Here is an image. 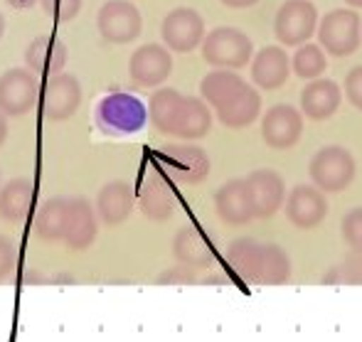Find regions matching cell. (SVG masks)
I'll use <instances>...</instances> for the list:
<instances>
[{
	"instance_id": "d4e9b609",
	"label": "cell",
	"mask_w": 362,
	"mask_h": 342,
	"mask_svg": "<svg viewBox=\"0 0 362 342\" xmlns=\"http://www.w3.org/2000/svg\"><path fill=\"white\" fill-rule=\"evenodd\" d=\"M139 207L153 222H165L175 212V195L160 175H148L139 190Z\"/></svg>"
},
{
	"instance_id": "f35d334b",
	"label": "cell",
	"mask_w": 362,
	"mask_h": 342,
	"mask_svg": "<svg viewBox=\"0 0 362 342\" xmlns=\"http://www.w3.org/2000/svg\"><path fill=\"white\" fill-rule=\"evenodd\" d=\"M348 5H353V8H362V0H345Z\"/></svg>"
},
{
	"instance_id": "8992f818",
	"label": "cell",
	"mask_w": 362,
	"mask_h": 342,
	"mask_svg": "<svg viewBox=\"0 0 362 342\" xmlns=\"http://www.w3.org/2000/svg\"><path fill=\"white\" fill-rule=\"evenodd\" d=\"M318 42L325 54L333 57H350L358 52L362 42V20L355 10H330L323 20H318Z\"/></svg>"
},
{
	"instance_id": "1f68e13d",
	"label": "cell",
	"mask_w": 362,
	"mask_h": 342,
	"mask_svg": "<svg viewBox=\"0 0 362 342\" xmlns=\"http://www.w3.org/2000/svg\"><path fill=\"white\" fill-rule=\"evenodd\" d=\"M197 276H195V269L185 266V264H177V266L168 269V271H163L158 276V283L163 285H190L195 283Z\"/></svg>"
},
{
	"instance_id": "d590c367",
	"label": "cell",
	"mask_w": 362,
	"mask_h": 342,
	"mask_svg": "<svg viewBox=\"0 0 362 342\" xmlns=\"http://www.w3.org/2000/svg\"><path fill=\"white\" fill-rule=\"evenodd\" d=\"M5 138H8V121H5V114L0 111V146L5 143Z\"/></svg>"
},
{
	"instance_id": "603a6c76",
	"label": "cell",
	"mask_w": 362,
	"mask_h": 342,
	"mask_svg": "<svg viewBox=\"0 0 362 342\" xmlns=\"http://www.w3.org/2000/svg\"><path fill=\"white\" fill-rule=\"evenodd\" d=\"M134 205H136L134 187L124 180H111L99 190V197H96V214H99L106 224H121L131 217Z\"/></svg>"
},
{
	"instance_id": "44dd1931",
	"label": "cell",
	"mask_w": 362,
	"mask_h": 342,
	"mask_svg": "<svg viewBox=\"0 0 362 342\" xmlns=\"http://www.w3.org/2000/svg\"><path fill=\"white\" fill-rule=\"evenodd\" d=\"M343 104V91L333 79H310V84L300 91V114L305 119L325 121Z\"/></svg>"
},
{
	"instance_id": "30bf717a",
	"label": "cell",
	"mask_w": 362,
	"mask_h": 342,
	"mask_svg": "<svg viewBox=\"0 0 362 342\" xmlns=\"http://www.w3.org/2000/svg\"><path fill=\"white\" fill-rule=\"evenodd\" d=\"M160 35L170 52L175 54L195 52L202 45V40H205V20L192 8H175L163 20Z\"/></svg>"
},
{
	"instance_id": "52a82bcc",
	"label": "cell",
	"mask_w": 362,
	"mask_h": 342,
	"mask_svg": "<svg viewBox=\"0 0 362 342\" xmlns=\"http://www.w3.org/2000/svg\"><path fill=\"white\" fill-rule=\"evenodd\" d=\"M355 158L348 148L343 146H323L313 158H310V180L318 190L328 192H343L355 177Z\"/></svg>"
},
{
	"instance_id": "484cf974",
	"label": "cell",
	"mask_w": 362,
	"mask_h": 342,
	"mask_svg": "<svg viewBox=\"0 0 362 342\" xmlns=\"http://www.w3.org/2000/svg\"><path fill=\"white\" fill-rule=\"evenodd\" d=\"M35 185L30 177H13L8 185L0 187V219L5 222H23L33 209Z\"/></svg>"
},
{
	"instance_id": "ac0fdd59",
	"label": "cell",
	"mask_w": 362,
	"mask_h": 342,
	"mask_svg": "<svg viewBox=\"0 0 362 342\" xmlns=\"http://www.w3.org/2000/svg\"><path fill=\"white\" fill-rule=\"evenodd\" d=\"M96 209L86 197H69V212H67V227H64L62 242L72 252H86L96 242Z\"/></svg>"
},
{
	"instance_id": "2e32d148",
	"label": "cell",
	"mask_w": 362,
	"mask_h": 342,
	"mask_svg": "<svg viewBox=\"0 0 362 342\" xmlns=\"http://www.w3.org/2000/svg\"><path fill=\"white\" fill-rule=\"evenodd\" d=\"M252 195V207H254V219H269L284 207L286 202V185L284 177L276 170H254L252 175L244 177Z\"/></svg>"
},
{
	"instance_id": "ba28073f",
	"label": "cell",
	"mask_w": 362,
	"mask_h": 342,
	"mask_svg": "<svg viewBox=\"0 0 362 342\" xmlns=\"http://www.w3.org/2000/svg\"><path fill=\"white\" fill-rule=\"evenodd\" d=\"M318 30V10L310 0H286L274 20L276 40L286 47L308 42Z\"/></svg>"
},
{
	"instance_id": "7402d4cb",
	"label": "cell",
	"mask_w": 362,
	"mask_h": 342,
	"mask_svg": "<svg viewBox=\"0 0 362 342\" xmlns=\"http://www.w3.org/2000/svg\"><path fill=\"white\" fill-rule=\"evenodd\" d=\"M25 62H28V69L35 71V74H59L67 64V47L54 35H40L25 49Z\"/></svg>"
},
{
	"instance_id": "5bb4252c",
	"label": "cell",
	"mask_w": 362,
	"mask_h": 342,
	"mask_svg": "<svg viewBox=\"0 0 362 342\" xmlns=\"http://www.w3.org/2000/svg\"><path fill=\"white\" fill-rule=\"evenodd\" d=\"M303 136V114L288 104H276L264 114L262 138L274 151H288Z\"/></svg>"
},
{
	"instance_id": "277c9868",
	"label": "cell",
	"mask_w": 362,
	"mask_h": 342,
	"mask_svg": "<svg viewBox=\"0 0 362 342\" xmlns=\"http://www.w3.org/2000/svg\"><path fill=\"white\" fill-rule=\"evenodd\" d=\"M94 121L106 136H134L146 126L148 106L129 91H114L96 104Z\"/></svg>"
},
{
	"instance_id": "e575fe53",
	"label": "cell",
	"mask_w": 362,
	"mask_h": 342,
	"mask_svg": "<svg viewBox=\"0 0 362 342\" xmlns=\"http://www.w3.org/2000/svg\"><path fill=\"white\" fill-rule=\"evenodd\" d=\"M222 5H227V8H234V10H242V8H252V5H257L259 0H219Z\"/></svg>"
},
{
	"instance_id": "83f0119b",
	"label": "cell",
	"mask_w": 362,
	"mask_h": 342,
	"mask_svg": "<svg viewBox=\"0 0 362 342\" xmlns=\"http://www.w3.org/2000/svg\"><path fill=\"white\" fill-rule=\"evenodd\" d=\"M291 67H293V71L300 76V79H318V76L325 71V67H328V57H325L320 45L303 42V45H298V49H296Z\"/></svg>"
},
{
	"instance_id": "3957f363",
	"label": "cell",
	"mask_w": 362,
	"mask_h": 342,
	"mask_svg": "<svg viewBox=\"0 0 362 342\" xmlns=\"http://www.w3.org/2000/svg\"><path fill=\"white\" fill-rule=\"evenodd\" d=\"M227 261L242 281L254 285H284L291 281V259L279 244L257 239H234L227 249Z\"/></svg>"
},
{
	"instance_id": "74e56055",
	"label": "cell",
	"mask_w": 362,
	"mask_h": 342,
	"mask_svg": "<svg viewBox=\"0 0 362 342\" xmlns=\"http://www.w3.org/2000/svg\"><path fill=\"white\" fill-rule=\"evenodd\" d=\"M3 35H5V18H3V13H0V40H3Z\"/></svg>"
},
{
	"instance_id": "6da1fadb",
	"label": "cell",
	"mask_w": 362,
	"mask_h": 342,
	"mask_svg": "<svg viewBox=\"0 0 362 342\" xmlns=\"http://www.w3.org/2000/svg\"><path fill=\"white\" fill-rule=\"evenodd\" d=\"M202 99L227 129H247L262 114V96L234 69H215L200 81Z\"/></svg>"
},
{
	"instance_id": "8d00e7d4",
	"label": "cell",
	"mask_w": 362,
	"mask_h": 342,
	"mask_svg": "<svg viewBox=\"0 0 362 342\" xmlns=\"http://www.w3.org/2000/svg\"><path fill=\"white\" fill-rule=\"evenodd\" d=\"M10 5H13L15 10H25V8H30V5L35 3V0H8Z\"/></svg>"
},
{
	"instance_id": "836d02e7",
	"label": "cell",
	"mask_w": 362,
	"mask_h": 342,
	"mask_svg": "<svg viewBox=\"0 0 362 342\" xmlns=\"http://www.w3.org/2000/svg\"><path fill=\"white\" fill-rule=\"evenodd\" d=\"M345 96L358 111H362V64L353 67L345 76Z\"/></svg>"
},
{
	"instance_id": "7a4b0ae2",
	"label": "cell",
	"mask_w": 362,
	"mask_h": 342,
	"mask_svg": "<svg viewBox=\"0 0 362 342\" xmlns=\"http://www.w3.org/2000/svg\"><path fill=\"white\" fill-rule=\"evenodd\" d=\"M148 119L156 131L182 141L205 138L212 129V109L205 99L185 96L177 89H158L148 101Z\"/></svg>"
},
{
	"instance_id": "8fae6325",
	"label": "cell",
	"mask_w": 362,
	"mask_h": 342,
	"mask_svg": "<svg viewBox=\"0 0 362 342\" xmlns=\"http://www.w3.org/2000/svg\"><path fill=\"white\" fill-rule=\"evenodd\" d=\"M40 101V86L35 71L30 69H8L0 76V111L5 116H28Z\"/></svg>"
},
{
	"instance_id": "e0dca14e",
	"label": "cell",
	"mask_w": 362,
	"mask_h": 342,
	"mask_svg": "<svg viewBox=\"0 0 362 342\" xmlns=\"http://www.w3.org/2000/svg\"><path fill=\"white\" fill-rule=\"evenodd\" d=\"M328 214L325 192L315 185H296L286 197V217L296 229H315Z\"/></svg>"
},
{
	"instance_id": "4dcf8cb0",
	"label": "cell",
	"mask_w": 362,
	"mask_h": 342,
	"mask_svg": "<svg viewBox=\"0 0 362 342\" xmlns=\"http://www.w3.org/2000/svg\"><path fill=\"white\" fill-rule=\"evenodd\" d=\"M40 5L45 8V13H49L54 20L64 23L72 20L81 8V0H40Z\"/></svg>"
},
{
	"instance_id": "cb8c5ba5",
	"label": "cell",
	"mask_w": 362,
	"mask_h": 342,
	"mask_svg": "<svg viewBox=\"0 0 362 342\" xmlns=\"http://www.w3.org/2000/svg\"><path fill=\"white\" fill-rule=\"evenodd\" d=\"M173 256L177 259V264H185L190 269H205L212 264L215 252H212L210 242L205 239V234L195 227H182L173 239Z\"/></svg>"
},
{
	"instance_id": "d6a6232c",
	"label": "cell",
	"mask_w": 362,
	"mask_h": 342,
	"mask_svg": "<svg viewBox=\"0 0 362 342\" xmlns=\"http://www.w3.org/2000/svg\"><path fill=\"white\" fill-rule=\"evenodd\" d=\"M15 264H18V254H15L13 239L0 234V283L8 281V276L15 271Z\"/></svg>"
},
{
	"instance_id": "4fadbf2b",
	"label": "cell",
	"mask_w": 362,
	"mask_h": 342,
	"mask_svg": "<svg viewBox=\"0 0 362 342\" xmlns=\"http://www.w3.org/2000/svg\"><path fill=\"white\" fill-rule=\"evenodd\" d=\"M160 163L173 180L182 185H195L210 175V158L200 146H165L160 151Z\"/></svg>"
},
{
	"instance_id": "4316f807",
	"label": "cell",
	"mask_w": 362,
	"mask_h": 342,
	"mask_svg": "<svg viewBox=\"0 0 362 342\" xmlns=\"http://www.w3.org/2000/svg\"><path fill=\"white\" fill-rule=\"evenodd\" d=\"M69 197H49L42 207L37 209L35 219V232L45 242H62L64 227H67Z\"/></svg>"
},
{
	"instance_id": "f1b7e54d",
	"label": "cell",
	"mask_w": 362,
	"mask_h": 342,
	"mask_svg": "<svg viewBox=\"0 0 362 342\" xmlns=\"http://www.w3.org/2000/svg\"><path fill=\"white\" fill-rule=\"evenodd\" d=\"M325 281H328V283L362 285V249H350L345 261L340 264V266H335L333 273H330Z\"/></svg>"
},
{
	"instance_id": "5b68a950",
	"label": "cell",
	"mask_w": 362,
	"mask_h": 342,
	"mask_svg": "<svg viewBox=\"0 0 362 342\" xmlns=\"http://www.w3.org/2000/svg\"><path fill=\"white\" fill-rule=\"evenodd\" d=\"M202 59L215 69H242L252 62L254 45L247 33L237 28H215L202 40Z\"/></svg>"
},
{
	"instance_id": "9a60e30c",
	"label": "cell",
	"mask_w": 362,
	"mask_h": 342,
	"mask_svg": "<svg viewBox=\"0 0 362 342\" xmlns=\"http://www.w3.org/2000/svg\"><path fill=\"white\" fill-rule=\"evenodd\" d=\"M173 71V54L165 45H144L129 59V74L139 86L156 89L170 76Z\"/></svg>"
},
{
	"instance_id": "f546056e",
	"label": "cell",
	"mask_w": 362,
	"mask_h": 342,
	"mask_svg": "<svg viewBox=\"0 0 362 342\" xmlns=\"http://www.w3.org/2000/svg\"><path fill=\"white\" fill-rule=\"evenodd\" d=\"M340 234L350 249H362V207H355L345 214L343 224H340Z\"/></svg>"
},
{
	"instance_id": "9c48e42d",
	"label": "cell",
	"mask_w": 362,
	"mask_h": 342,
	"mask_svg": "<svg viewBox=\"0 0 362 342\" xmlns=\"http://www.w3.org/2000/svg\"><path fill=\"white\" fill-rule=\"evenodd\" d=\"M96 28H99L101 37L109 42L129 45L144 30V18L131 0H109L101 5L99 15H96Z\"/></svg>"
},
{
	"instance_id": "d6986e66",
	"label": "cell",
	"mask_w": 362,
	"mask_h": 342,
	"mask_svg": "<svg viewBox=\"0 0 362 342\" xmlns=\"http://www.w3.org/2000/svg\"><path fill=\"white\" fill-rule=\"evenodd\" d=\"M291 74V59L279 45H269V47L259 49L252 59V79L259 89L264 91H276L288 81Z\"/></svg>"
},
{
	"instance_id": "7c38bea8",
	"label": "cell",
	"mask_w": 362,
	"mask_h": 342,
	"mask_svg": "<svg viewBox=\"0 0 362 342\" xmlns=\"http://www.w3.org/2000/svg\"><path fill=\"white\" fill-rule=\"evenodd\" d=\"M81 104V84L79 79L67 71L47 76L40 89V106L49 121H67L76 114Z\"/></svg>"
},
{
	"instance_id": "ffe728a7",
	"label": "cell",
	"mask_w": 362,
	"mask_h": 342,
	"mask_svg": "<svg viewBox=\"0 0 362 342\" xmlns=\"http://www.w3.org/2000/svg\"><path fill=\"white\" fill-rule=\"evenodd\" d=\"M215 209L219 219L234 227H242L254 219L252 195H249L247 180H229L215 192Z\"/></svg>"
}]
</instances>
